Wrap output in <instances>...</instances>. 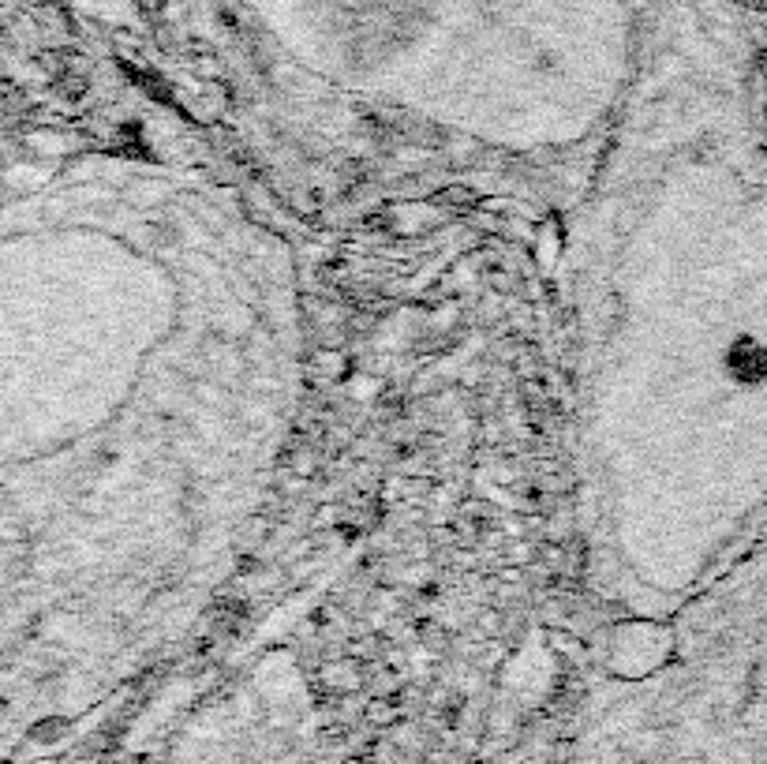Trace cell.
Instances as JSON below:
<instances>
[{"instance_id": "1", "label": "cell", "mask_w": 767, "mask_h": 764, "mask_svg": "<svg viewBox=\"0 0 767 764\" xmlns=\"http://www.w3.org/2000/svg\"><path fill=\"white\" fill-rule=\"evenodd\" d=\"M315 727L296 705L236 700L191 723L161 764H326Z\"/></svg>"}]
</instances>
